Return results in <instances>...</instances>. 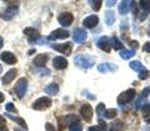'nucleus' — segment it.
Returning <instances> with one entry per match:
<instances>
[{"label": "nucleus", "instance_id": "46", "mask_svg": "<svg viewBox=\"0 0 150 131\" xmlns=\"http://www.w3.org/2000/svg\"><path fill=\"white\" fill-rule=\"evenodd\" d=\"M35 53V50L34 49H33V50H29V53H28V54H29V55H33V54H34Z\"/></svg>", "mask_w": 150, "mask_h": 131}, {"label": "nucleus", "instance_id": "35", "mask_svg": "<svg viewBox=\"0 0 150 131\" xmlns=\"http://www.w3.org/2000/svg\"><path fill=\"white\" fill-rule=\"evenodd\" d=\"M98 129H99V131H106V124L104 120L99 119V127Z\"/></svg>", "mask_w": 150, "mask_h": 131}, {"label": "nucleus", "instance_id": "28", "mask_svg": "<svg viewBox=\"0 0 150 131\" xmlns=\"http://www.w3.org/2000/svg\"><path fill=\"white\" fill-rule=\"evenodd\" d=\"M139 5H140V8L143 9V11H145V13H150V0H142V1H139Z\"/></svg>", "mask_w": 150, "mask_h": 131}, {"label": "nucleus", "instance_id": "24", "mask_svg": "<svg viewBox=\"0 0 150 131\" xmlns=\"http://www.w3.org/2000/svg\"><path fill=\"white\" fill-rule=\"evenodd\" d=\"M134 55H135V51L130 50V49H123L120 51V58L124 59V60H128L130 58H133Z\"/></svg>", "mask_w": 150, "mask_h": 131}, {"label": "nucleus", "instance_id": "31", "mask_svg": "<svg viewBox=\"0 0 150 131\" xmlns=\"http://www.w3.org/2000/svg\"><path fill=\"white\" fill-rule=\"evenodd\" d=\"M149 76H150V71L146 70V69H144V70H142V71L139 73V79L140 80H145V79H148Z\"/></svg>", "mask_w": 150, "mask_h": 131}, {"label": "nucleus", "instance_id": "3", "mask_svg": "<svg viewBox=\"0 0 150 131\" xmlns=\"http://www.w3.org/2000/svg\"><path fill=\"white\" fill-rule=\"evenodd\" d=\"M26 90H28V80L25 77H20L18 80L15 87H14V92H15V95L19 99H23L26 94Z\"/></svg>", "mask_w": 150, "mask_h": 131}, {"label": "nucleus", "instance_id": "2", "mask_svg": "<svg viewBox=\"0 0 150 131\" xmlns=\"http://www.w3.org/2000/svg\"><path fill=\"white\" fill-rule=\"evenodd\" d=\"M53 104V100L50 99L48 96H43V97H39L38 100L34 101V104H33V109L34 110H38V111H43V110H46L49 109Z\"/></svg>", "mask_w": 150, "mask_h": 131}, {"label": "nucleus", "instance_id": "14", "mask_svg": "<svg viewBox=\"0 0 150 131\" xmlns=\"http://www.w3.org/2000/svg\"><path fill=\"white\" fill-rule=\"evenodd\" d=\"M53 65L56 70H63L68 66V60L63 58V56H56L53 60Z\"/></svg>", "mask_w": 150, "mask_h": 131}, {"label": "nucleus", "instance_id": "40", "mask_svg": "<svg viewBox=\"0 0 150 131\" xmlns=\"http://www.w3.org/2000/svg\"><path fill=\"white\" fill-rule=\"evenodd\" d=\"M5 119H4V116H1L0 115V126H5Z\"/></svg>", "mask_w": 150, "mask_h": 131}, {"label": "nucleus", "instance_id": "27", "mask_svg": "<svg viewBox=\"0 0 150 131\" xmlns=\"http://www.w3.org/2000/svg\"><path fill=\"white\" fill-rule=\"evenodd\" d=\"M103 115L105 116V119H114V118H116V115H118V111L115 109H108L104 111Z\"/></svg>", "mask_w": 150, "mask_h": 131}, {"label": "nucleus", "instance_id": "25", "mask_svg": "<svg viewBox=\"0 0 150 131\" xmlns=\"http://www.w3.org/2000/svg\"><path fill=\"white\" fill-rule=\"evenodd\" d=\"M45 92L49 94V95H56L59 92V86L56 84H50L45 87Z\"/></svg>", "mask_w": 150, "mask_h": 131}, {"label": "nucleus", "instance_id": "38", "mask_svg": "<svg viewBox=\"0 0 150 131\" xmlns=\"http://www.w3.org/2000/svg\"><path fill=\"white\" fill-rule=\"evenodd\" d=\"M143 50L145 51V53H149V54H150V41H148V43H145V44H144Z\"/></svg>", "mask_w": 150, "mask_h": 131}, {"label": "nucleus", "instance_id": "1", "mask_svg": "<svg viewBox=\"0 0 150 131\" xmlns=\"http://www.w3.org/2000/svg\"><path fill=\"white\" fill-rule=\"evenodd\" d=\"M94 63H95V59L90 55H76L74 59V64L76 65L78 68L80 69H89L91 68Z\"/></svg>", "mask_w": 150, "mask_h": 131}, {"label": "nucleus", "instance_id": "33", "mask_svg": "<svg viewBox=\"0 0 150 131\" xmlns=\"http://www.w3.org/2000/svg\"><path fill=\"white\" fill-rule=\"evenodd\" d=\"M101 4H103L101 0H96V1H93V9H94L95 11H99L100 8H101Z\"/></svg>", "mask_w": 150, "mask_h": 131}, {"label": "nucleus", "instance_id": "30", "mask_svg": "<svg viewBox=\"0 0 150 131\" xmlns=\"http://www.w3.org/2000/svg\"><path fill=\"white\" fill-rule=\"evenodd\" d=\"M69 131H83V125L80 123H75L69 126Z\"/></svg>", "mask_w": 150, "mask_h": 131}, {"label": "nucleus", "instance_id": "9", "mask_svg": "<svg viewBox=\"0 0 150 131\" xmlns=\"http://www.w3.org/2000/svg\"><path fill=\"white\" fill-rule=\"evenodd\" d=\"M53 49H55L56 51L65 55H70L73 50V44L71 43H64V44H59V45H53Z\"/></svg>", "mask_w": 150, "mask_h": 131}, {"label": "nucleus", "instance_id": "7", "mask_svg": "<svg viewBox=\"0 0 150 131\" xmlns=\"http://www.w3.org/2000/svg\"><path fill=\"white\" fill-rule=\"evenodd\" d=\"M96 45H98V48L101 49L103 51H105V53H110V50H111V41H110V37H108V36H101L96 41Z\"/></svg>", "mask_w": 150, "mask_h": 131}, {"label": "nucleus", "instance_id": "16", "mask_svg": "<svg viewBox=\"0 0 150 131\" xmlns=\"http://www.w3.org/2000/svg\"><path fill=\"white\" fill-rule=\"evenodd\" d=\"M48 59H49V56L46 54H40V55H38L36 58L34 59V61H33V63H34V65H35V66H38V68H43V66H45Z\"/></svg>", "mask_w": 150, "mask_h": 131}, {"label": "nucleus", "instance_id": "10", "mask_svg": "<svg viewBox=\"0 0 150 131\" xmlns=\"http://www.w3.org/2000/svg\"><path fill=\"white\" fill-rule=\"evenodd\" d=\"M0 59H1L3 61L5 64H8V65H14V64H16V61H18L16 56L14 55L13 53H10V51H4V53H1Z\"/></svg>", "mask_w": 150, "mask_h": 131}, {"label": "nucleus", "instance_id": "45", "mask_svg": "<svg viewBox=\"0 0 150 131\" xmlns=\"http://www.w3.org/2000/svg\"><path fill=\"white\" fill-rule=\"evenodd\" d=\"M3 45H4V40H3V37L0 36V49L3 48Z\"/></svg>", "mask_w": 150, "mask_h": 131}, {"label": "nucleus", "instance_id": "11", "mask_svg": "<svg viewBox=\"0 0 150 131\" xmlns=\"http://www.w3.org/2000/svg\"><path fill=\"white\" fill-rule=\"evenodd\" d=\"M86 31L81 29V27H78V29H75L74 31V34H73V39L75 43H78V44H81L84 40L86 39Z\"/></svg>", "mask_w": 150, "mask_h": 131}, {"label": "nucleus", "instance_id": "18", "mask_svg": "<svg viewBox=\"0 0 150 131\" xmlns=\"http://www.w3.org/2000/svg\"><path fill=\"white\" fill-rule=\"evenodd\" d=\"M98 70H99L100 73L115 71V70H118V66H115V65H111V64H109V63H105V64H100V65H98Z\"/></svg>", "mask_w": 150, "mask_h": 131}, {"label": "nucleus", "instance_id": "5", "mask_svg": "<svg viewBox=\"0 0 150 131\" xmlns=\"http://www.w3.org/2000/svg\"><path fill=\"white\" fill-rule=\"evenodd\" d=\"M59 121H60V130H63L64 126H68V125L70 126L75 123H80V119H79V116H76V115L70 114V115L64 116V118H60Z\"/></svg>", "mask_w": 150, "mask_h": 131}, {"label": "nucleus", "instance_id": "19", "mask_svg": "<svg viewBox=\"0 0 150 131\" xmlns=\"http://www.w3.org/2000/svg\"><path fill=\"white\" fill-rule=\"evenodd\" d=\"M130 6H131V1H129V0H123V1H120V4H119V13L121 15L128 14L130 10Z\"/></svg>", "mask_w": 150, "mask_h": 131}, {"label": "nucleus", "instance_id": "26", "mask_svg": "<svg viewBox=\"0 0 150 131\" xmlns=\"http://www.w3.org/2000/svg\"><path fill=\"white\" fill-rule=\"evenodd\" d=\"M129 66H130V69H133L134 71H138V73H140L142 70H144L145 68L142 65V63L140 61H138V60H134V61H130L129 63Z\"/></svg>", "mask_w": 150, "mask_h": 131}, {"label": "nucleus", "instance_id": "4", "mask_svg": "<svg viewBox=\"0 0 150 131\" xmlns=\"http://www.w3.org/2000/svg\"><path fill=\"white\" fill-rule=\"evenodd\" d=\"M134 97H135V90L134 89H129V90L121 92L120 95L118 96V102L120 105L129 104V102H131L134 100Z\"/></svg>", "mask_w": 150, "mask_h": 131}, {"label": "nucleus", "instance_id": "47", "mask_svg": "<svg viewBox=\"0 0 150 131\" xmlns=\"http://www.w3.org/2000/svg\"><path fill=\"white\" fill-rule=\"evenodd\" d=\"M148 35L150 36V26H149V29H148Z\"/></svg>", "mask_w": 150, "mask_h": 131}, {"label": "nucleus", "instance_id": "41", "mask_svg": "<svg viewBox=\"0 0 150 131\" xmlns=\"http://www.w3.org/2000/svg\"><path fill=\"white\" fill-rule=\"evenodd\" d=\"M105 4H106V6H112L115 4V1L114 0H109V1H105Z\"/></svg>", "mask_w": 150, "mask_h": 131}, {"label": "nucleus", "instance_id": "12", "mask_svg": "<svg viewBox=\"0 0 150 131\" xmlns=\"http://www.w3.org/2000/svg\"><path fill=\"white\" fill-rule=\"evenodd\" d=\"M98 23H99V18L96 15H90L83 20V25L88 27V29H93V27H95L98 25Z\"/></svg>", "mask_w": 150, "mask_h": 131}, {"label": "nucleus", "instance_id": "39", "mask_svg": "<svg viewBox=\"0 0 150 131\" xmlns=\"http://www.w3.org/2000/svg\"><path fill=\"white\" fill-rule=\"evenodd\" d=\"M149 91H150V87L144 89V90H143V92H142V97H144V99H145V97H146V96L149 95Z\"/></svg>", "mask_w": 150, "mask_h": 131}, {"label": "nucleus", "instance_id": "13", "mask_svg": "<svg viewBox=\"0 0 150 131\" xmlns=\"http://www.w3.org/2000/svg\"><path fill=\"white\" fill-rule=\"evenodd\" d=\"M18 75V70L16 69H11V70H9V71L4 75L3 79H1V82H3V85H9L14 79H15V76Z\"/></svg>", "mask_w": 150, "mask_h": 131}, {"label": "nucleus", "instance_id": "49", "mask_svg": "<svg viewBox=\"0 0 150 131\" xmlns=\"http://www.w3.org/2000/svg\"><path fill=\"white\" fill-rule=\"evenodd\" d=\"M15 131H21V130H19V129H16V130H15Z\"/></svg>", "mask_w": 150, "mask_h": 131}, {"label": "nucleus", "instance_id": "6", "mask_svg": "<svg viewBox=\"0 0 150 131\" xmlns=\"http://www.w3.org/2000/svg\"><path fill=\"white\" fill-rule=\"evenodd\" d=\"M93 114H94V110L90 106V104H85L80 107V115L86 123H90L93 120Z\"/></svg>", "mask_w": 150, "mask_h": 131}, {"label": "nucleus", "instance_id": "34", "mask_svg": "<svg viewBox=\"0 0 150 131\" xmlns=\"http://www.w3.org/2000/svg\"><path fill=\"white\" fill-rule=\"evenodd\" d=\"M128 44L131 46V49H130V50H133V51H137V50L139 49V43H138V41H134V40H131V41H129Z\"/></svg>", "mask_w": 150, "mask_h": 131}, {"label": "nucleus", "instance_id": "22", "mask_svg": "<svg viewBox=\"0 0 150 131\" xmlns=\"http://www.w3.org/2000/svg\"><path fill=\"white\" fill-rule=\"evenodd\" d=\"M105 23H106L108 26H111L115 23V14H114V11L109 10V11L105 13Z\"/></svg>", "mask_w": 150, "mask_h": 131}, {"label": "nucleus", "instance_id": "36", "mask_svg": "<svg viewBox=\"0 0 150 131\" xmlns=\"http://www.w3.org/2000/svg\"><path fill=\"white\" fill-rule=\"evenodd\" d=\"M5 109L6 111H13V112H16V109H15V106H14L11 102H8L6 106H5Z\"/></svg>", "mask_w": 150, "mask_h": 131}, {"label": "nucleus", "instance_id": "32", "mask_svg": "<svg viewBox=\"0 0 150 131\" xmlns=\"http://www.w3.org/2000/svg\"><path fill=\"white\" fill-rule=\"evenodd\" d=\"M105 110H106V109H105V105L103 104V102H100V104L96 106V114L99 115V116H101L103 114H104V111H105Z\"/></svg>", "mask_w": 150, "mask_h": 131}, {"label": "nucleus", "instance_id": "20", "mask_svg": "<svg viewBox=\"0 0 150 131\" xmlns=\"http://www.w3.org/2000/svg\"><path fill=\"white\" fill-rule=\"evenodd\" d=\"M5 115H6V116H8V118L10 119V120L15 121L16 124H19V125L21 126V127H24L25 130H28V126H26V123H25V120H24V119H21V118H18V116H14V115H11V114H9V112H6Z\"/></svg>", "mask_w": 150, "mask_h": 131}, {"label": "nucleus", "instance_id": "23", "mask_svg": "<svg viewBox=\"0 0 150 131\" xmlns=\"http://www.w3.org/2000/svg\"><path fill=\"white\" fill-rule=\"evenodd\" d=\"M123 129H124V123L121 120H115L110 125V131H123Z\"/></svg>", "mask_w": 150, "mask_h": 131}, {"label": "nucleus", "instance_id": "8", "mask_svg": "<svg viewBox=\"0 0 150 131\" xmlns=\"http://www.w3.org/2000/svg\"><path fill=\"white\" fill-rule=\"evenodd\" d=\"M73 20H74L73 14L71 13H68V11L60 14V15L58 16V21L63 26H70V25H71V23H73Z\"/></svg>", "mask_w": 150, "mask_h": 131}, {"label": "nucleus", "instance_id": "42", "mask_svg": "<svg viewBox=\"0 0 150 131\" xmlns=\"http://www.w3.org/2000/svg\"><path fill=\"white\" fill-rule=\"evenodd\" d=\"M88 131H99V129H98V126H91Z\"/></svg>", "mask_w": 150, "mask_h": 131}, {"label": "nucleus", "instance_id": "15", "mask_svg": "<svg viewBox=\"0 0 150 131\" xmlns=\"http://www.w3.org/2000/svg\"><path fill=\"white\" fill-rule=\"evenodd\" d=\"M69 31H67L65 29H55L50 39H65V37H69Z\"/></svg>", "mask_w": 150, "mask_h": 131}, {"label": "nucleus", "instance_id": "37", "mask_svg": "<svg viewBox=\"0 0 150 131\" xmlns=\"http://www.w3.org/2000/svg\"><path fill=\"white\" fill-rule=\"evenodd\" d=\"M45 130H46V131H56L55 126L51 125L50 123H46V124H45Z\"/></svg>", "mask_w": 150, "mask_h": 131}, {"label": "nucleus", "instance_id": "43", "mask_svg": "<svg viewBox=\"0 0 150 131\" xmlns=\"http://www.w3.org/2000/svg\"><path fill=\"white\" fill-rule=\"evenodd\" d=\"M4 99H5V96H4V94L3 92H0V102H3Z\"/></svg>", "mask_w": 150, "mask_h": 131}, {"label": "nucleus", "instance_id": "44", "mask_svg": "<svg viewBox=\"0 0 150 131\" xmlns=\"http://www.w3.org/2000/svg\"><path fill=\"white\" fill-rule=\"evenodd\" d=\"M0 131H9L6 126H0Z\"/></svg>", "mask_w": 150, "mask_h": 131}, {"label": "nucleus", "instance_id": "17", "mask_svg": "<svg viewBox=\"0 0 150 131\" xmlns=\"http://www.w3.org/2000/svg\"><path fill=\"white\" fill-rule=\"evenodd\" d=\"M18 13V6H9L5 11L3 14V19H5V20H11L14 15H16Z\"/></svg>", "mask_w": 150, "mask_h": 131}, {"label": "nucleus", "instance_id": "21", "mask_svg": "<svg viewBox=\"0 0 150 131\" xmlns=\"http://www.w3.org/2000/svg\"><path fill=\"white\" fill-rule=\"evenodd\" d=\"M110 41H111V46L114 48V50H123L124 49V45H123V43L118 39V36H112L111 39H110Z\"/></svg>", "mask_w": 150, "mask_h": 131}, {"label": "nucleus", "instance_id": "29", "mask_svg": "<svg viewBox=\"0 0 150 131\" xmlns=\"http://www.w3.org/2000/svg\"><path fill=\"white\" fill-rule=\"evenodd\" d=\"M143 115H144V119L150 123V105L149 104H145V106L143 107Z\"/></svg>", "mask_w": 150, "mask_h": 131}, {"label": "nucleus", "instance_id": "48", "mask_svg": "<svg viewBox=\"0 0 150 131\" xmlns=\"http://www.w3.org/2000/svg\"><path fill=\"white\" fill-rule=\"evenodd\" d=\"M1 71H3V66L0 65V74H1Z\"/></svg>", "mask_w": 150, "mask_h": 131}]
</instances>
